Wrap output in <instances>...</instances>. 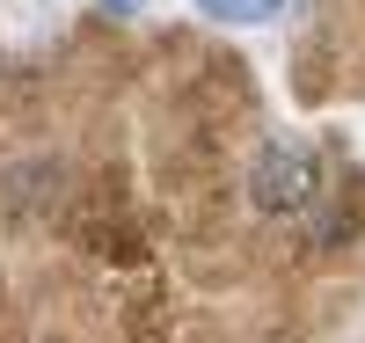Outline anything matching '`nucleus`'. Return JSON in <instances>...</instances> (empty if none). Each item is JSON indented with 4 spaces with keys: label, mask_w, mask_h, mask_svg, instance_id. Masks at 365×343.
I'll return each instance as SVG.
<instances>
[{
    "label": "nucleus",
    "mask_w": 365,
    "mask_h": 343,
    "mask_svg": "<svg viewBox=\"0 0 365 343\" xmlns=\"http://www.w3.org/2000/svg\"><path fill=\"white\" fill-rule=\"evenodd\" d=\"M103 8H110V15H139L146 0H103Z\"/></svg>",
    "instance_id": "nucleus-3"
},
{
    "label": "nucleus",
    "mask_w": 365,
    "mask_h": 343,
    "mask_svg": "<svg viewBox=\"0 0 365 343\" xmlns=\"http://www.w3.org/2000/svg\"><path fill=\"white\" fill-rule=\"evenodd\" d=\"M322 190V168H314V146L307 139H270L256 153V168H249V205L256 212H307Z\"/></svg>",
    "instance_id": "nucleus-1"
},
{
    "label": "nucleus",
    "mask_w": 365,
    "mask_h": 343,
    "mask_svg": "<svg viewBox=\"0 0 365 343\" xmlns=\"http://www.w3.org/2000/svg\"><path fill=\"white\" fill-rule=\"evenodd\" d=\"M292 8V0H197V15H212V22H241V29H249V22H278Z\"/></svg>",
    "instance_id": "nucleus-2"
}]
</instances>
